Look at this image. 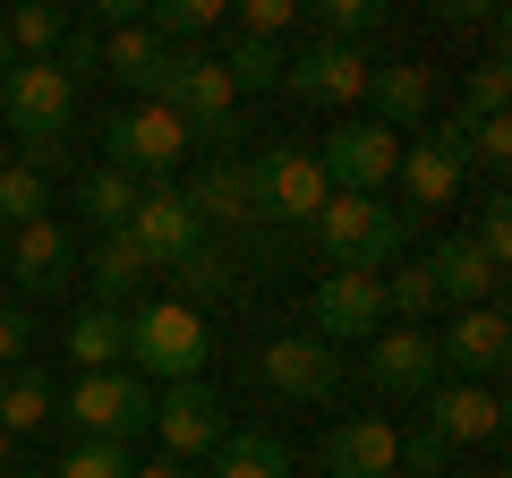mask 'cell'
<instances>
[{"label": "cell", "mask_w": 512, "mask_h": 478, "mask_svg": "<svg viewBox=\"0 0 512 478\" xmlns=\"http://www.w3.org/2000/svg\"><path fill=\"white\" fill-rule=\"evenodd\" d=\"M316 248L333 274H384L410 257V214L384 197H325L316 205Z\"/></svg>", "instance_id": "cell-1"}, {"label": "cell", "mask_w": 512, "mask_h": 478, "mask_svg": "<svg viewBox=\"0 0 512 478\" xmlns=\"http://www.w3.org/2000/svg\"><path fill=\"white\" fill-rule=\"evenodd\" d=\"M60 419H69L86 444H128V436L154 427V393L128 368H103V376H77V385L60 393Z\"/></svg>", "instance_id": "cell-2"}, {"label": "cell", "mask_w": 512, "mask_h": 478, "mask_svg": "<svg viewBox=\"0 0 512 478\" xmlns=\"http://www.w3.org/2000/svg\"><path fill=\"white\" fill-rule=\"evenodd\" d=\"M103 163L128 171V180H171L188 163V120L163 103H137V111H111L103 120Z\"/></svg>", "instance_id": "cell-3"}, {"label": "cell", "mask_w": 512, "mask_h": 478, "mask_svg": "<svg viewBox=\"0 0 512 478\" xmlns=\"http://www.w3.org/2000/svg\"><path fill=\"white\" fill-rule=\"evenodd\" d=\"M205 316L180 308V299H146V308H128V359L146 376H171V385H188V376L205 368Z\"/></svg>", "instance_id": "cell-4"}, {"label": "cell", "mask_w": 512, "mask_h": 478, "mask_svg": "<svg viewBox=\"0 0 512 478\" xmlns=\"http://www.w3.org/2000/svg\"><path fill=\"white\" fill-rule=\"evenodd\" d=\"M0 120L18 129V146H69L77 86L52 69V60H18V69L0 77Z\"/></svg>", "instance_id": "cell-5"}, {"label": "cell", "mask_w": 512, "mask_h": 478, "mask_svg": "<svg viewBox=\"0 0 512 478\" xmlns=\"http://www.w3.org/2000/svg\"><path fill=\"white\" fill-rule=\"evenodd\" d=\"M239 171H248V214L274 222V231L316 222V205H325V171H316V154H299V146H265Z\"/></svg>", "instance_id": "cell-6"}, {"label": "cell", "mask_w": 512, "mask_h": 478, "mask_svg": "<svg viewBox=\"0 0 512 478\" xmlns=\"http://www.w3.org/2000/svg\"><path fill=\"white\" fill-rule=\"evenodd\" d=\"M248 376L282 402H325V393H342V350L316 333H274V342H256Z\"/></svg>", "instance_id": "cell-7"}, {"label": "cell", "mask_w": 512, "mask_h": 478, "mask_svg": "<svg viewBox=\"0 0 512 478\" xmlns=\"http://www.w3.org/2000/svg\"><path fill=\"white\" fill-rule=\"evenodd\" d=\"M393 163H402V137L376 129V120H342V129L325 137V154H316V171H325V197H384Z\"/></svg>", "instance_id": "cell-8"}, {"label": "cell", "mask_w": 512, "mask_h": 478, "mask_svg": "<svg viewBox=\"0 0 512 478\" xmlns=\"http://www.w3.org/2000/svg\"><path fill=\"white\" fill-rule=\"evenodd\" d=\"M154 436H163V453H171V461L205 470V461L222 453V436H231V419H222V393L205 385V376H188V385L154 393Z\"/></svg>", "instance_id": "cell-9"}, {"label": "cell", "mask_w": 512, "mask_h": 478, "mask_svg": "<svg viewBox=\"0 0 512 478\" xmlns=\"http://www.w3.org/2000/svg\"><path fill=\"white\" fill-rule=\"evenodd\" d=\"M461 171H470V129H461V120H436L427 137H410V146H402L393 180H402L410 205H453L461 197Z\"/></svg>", "instance_id": "cell-10"}, {"label": "cell", "mask_w": 512, "mask_h": 478, "mask_svg": "<svg viewBox=\"0 0 512 478\" xmlns=\"http://www.w3.org/2000/svg\"><path fill=\"white\" fill-rule=\"evenodd\" d=\"M308 316H316V342H376L393 316H384V274H325L316 282V299H308Z\"/></svg>", "instance_id": "cell-11"}, {"label": "cell", "mask_w": 512, "mask_h": 478, "mask_svg": "<svg viewBox=\"0 0 512 478\" xmlns=\"http://www.w3.org/2000/svg\"><path fill=\"white\" fill-rule=\"evenodd\" d=\"M128 239H137V257H146L154 274H171V265L205 239V222L188 214V197L171 180H146V188H137V214H128Z\"/></svg>", "instance_id": "cell-12"}, {"label": "cell", "mask_w": 512, "mask_h": 478, "mask_svg": "<svg viewBox=\"0 0 512 478\" xmlns=\"http://www.w3.org/2000/svg\"><path fill=\"white\" fill-rule=\"evenodd\" d=\"M436 359L453 368V385H487V376H504V359H512L504 308H461L453 325L436 333Z\"/></svg>", "instance_id": "cell-13"}, {"label": "cell", "mask_w": 512, "mask_h": 478, "mask_svg": "<svg viewBox=\"0 0 512 478\" xmlns=\"http://www.w3.org/2000/svg\"><path fill=\"white\" fill-rule=\"evenodd\" d=\"M282 94H299V103H359L367 94V52L359 43H308L299 60H282Z\"/></svg>", "instance_id": "cell-14"}, {"label": "cell", "mask_w": 512, "mask_h": 478, "mask_svg": "<svg viewBox=\"0 0 512 478\" xmlns=\"http://www.w3.org/2000/svg\"><path fill=\"white\" fill-rule=\"evenodd\" d=\"M367 385H376V393H436L444 385L436 333H427V325H393L384 342H367Z\"/></svg>", "instance_id": "cell-15"}, {"label": "cell", "mask_w": 512, "mask_h": 478, "mask_svg": "<svg viewBox=\"0 0 512 478\" xmlns=\"http://www.w3.org/2000/svg\"><path fill=\"white\" fill-rule=\"evenodd\" d=\"M9 274H18V291H26V299L69 291V282H77V239L60 231L52 214L26 222V231H9Z\"/></svg>", "instance_id": "cell-16"}, {"label": "cell", "mask_w": 512, "mask_h": 478, "mask_svg": "<svg viewBox=\"0 0 512 478\" xmlns=\"http://www.w3.org/2000/svg\"><path fill=\"white\" fill-rule=\"evenodd\" d=\"M427 282H436V299H444V308H495V291H504V274H495V265L487 257H478V248H470V231H453V239H436V248H427Z\"/></svg>", "instance_id": "cell-17"}, {"label": "cell", "mask_w": 512, "mask_h": 478, "mask_svg": "<svg viewBox=\"0 0 512 478\" xmlns=\"http://www.w3.org/2000/svg\"><path fill=\"white\" fill-rule=\"evenodd\" d=\"M427 436H444V453H453V444H495L504 436L495 385H436L427 393Z\"/></svg>", "instance_id": "cell-18"}, {"label": "cell", "mask_w": 512, "mask_h": 478, "mask_svg": "<svg viewBox=\"0 0 512 478\" xmlns=\"http://www.w3.org/2000/svg\"><path fill=\"white\" fill-rule=\"evenodd\" d=\"M402 470V427L393 419H342L325 436V478H393Z\"/></svg>", "instance_id": "cell-19"}, {"label": "cell", "mask_w": 512, "mask_h": 478, "mask_svg": "<svg viewBox=\"0 0 512 478\" xmlns=\"http://www.w3.org/2000/svg\"><path fill=\"white\" fill-rule=\"evenodd\" d=\"M180 197H188V214L205 222V239H214V231H248V222H256V214H248V171H239L231 154H214Z\"/></svg>", "instance_id": "cell-20"}, {"label": "cell", "mask_w": 512, "mask_h": 478, "mask_svg": "<svg viewBox=\"0 0 512 478\" xmlns=\"http://www.w3.org/2000/svg\"><path fill=\"white\" fill-rule=\"evenodd\" d=\"M367 103H376V129H419L427 103H436V77L419 69V60H393V69H367Z\"/></svg>", "instance_id": "cell-21"}, {"label": "cell", "mask_w": 512, "mask_h": 478, "mask_svg": "<svg viewBox=\"0 0 512 478\" xmlns=\"http://www.w3.org/2000/svg\"><path fill=\"white\" fill-rule=\"evenodd\" d=\"M146 282H154V265L137 257V239H128V231H103V239H94V257H86V291H94V308H128Z\"/></svg>", "instance_id": "cell-22"}, {"label": "cell", "mask_w": 512, "mask_h": 478, "mask_svg": "<svg viewBox=\"0 0 512 478\" xmlns=\"http://www.w3.org/2000/svg\"><path fill=\"white\" fill-rule=\"evenodd\" d=\"M60 350L77 359V376H103L128 359V308H77L69 333H60Z\"/></svg>", "instance_id": "cell-23"}, {"label": "cell", "mask_w": 512, "mask_h": 478, "mask_svg": "<svg viewBox=\"0 0 512 478\" xmlns=\"http://www.w3.org/2000/svg\"><path fill=\"white\" fill-rule=\"evenodd\" d=\"M205 478H291V444L265 436V427H231L222 453L205 461Z\"/></svg>", "instance_id": "cell-24"}, {"label": "cell", "mask_w": 512, "mask_h": 478, "mask_svg": "<svg viewBox=\"0 0 512 478\" xmlns=\"http://www.w3.org/2000/svg\"><path fill=\"white\" fill-rule=\"evenodd\" d=\"M171 282H180V308H205V299H231L239 282V257L222 248V239H197L180 265H171Z\"/></svg>", "instance_id": "cell-25"}, {"label": "cell", "mask_w": 512, "mask_h": 478, "mask_svg": "<svg viewBox=\"0 0 512 478\" xmlns=\"http://www.w3.org/2000/svg\"><path fill=\"white\" fill-rule=\"evenodd\" d=\"M137 26H146L163 52H197V43L222 26V9L214 0H154V9H137Z\"/></svg>", "instance_id": "cell-26"}, {"label": "cell", "mask_w": 512, "mask_h": 478, "mask_svg": "<svg viewBox=\"0 0 512 478\" xmlns=\"http://www.w3.org/2000/svg\"><path fill=\"white\" fill-rule=\"evenodd\" d=\"M60 410L52 376L43 368H0V436H18V427H43Z\"/></svg>", "instance_id": "cell-27"}, {"label": "cell", "mask_w": 512, "mask_h": 478, "mask_svg": "<svg viewBox=\"0 0 512 478\" xmlns=\"http://www.w3.org/2000/svg\"><path fill=\"white\" fill-rule=\"evenodd\" d=\"M103 77H120V86H137V94H154V69H163V43L146 35V26H111L103 35V60H94Z\"/></svg>", "instance_id": "cell-28"}, {"label": "cell", "mask_w": 512, "mask_h": 478, "mask_svg": "<svg viewBox=\"0 0 512 478\" xmlns=\"http://www.w3.org/2000/svg\"><path fill=\"white\" fill-rule=\"evenodd\" d=\"M137 188L146 180H128V171H86V180H77V214L94 222V231H128V214H137Z\"/></svg>", "instance_id": "cell-29"}, {"label": "cell", "mask_w": 512, "mask_h": 478, "mask_svg": "<svg viewBox=\"0 0 512 478\" xmlns=\"http://www.w3.org/2000/svg\"><path fill=\"white\" fill-rule=\"evenodd\" d=\"M9 52H26V60H52L60 43H69V9H43V0H26V9H9Z\"/></svg>", "instance_id": "cell-30"}, {"label": "cell", "mask_w": 512, "mask_h": 478, "mask_svg": "<svg viewBox=\"0 0 512 478\" xmlns=\"http://www.w3.org/2000/svg\"><path fill=\"white\" fill-rule=\"evenodd\" d=\"M436 308H444V299H436V282H427L419 257H402L393 274H384V316H393V325H427Z\"/></svg>", "instance_id": "cell-31"}, {"label": "cell", "mask_w": 512, "mask_h": 478, "mask_svg": "<svg viewBox=\"0 0 512 478\" xmlns=\"http://www.w3.org/2000/svg\"><path fill=\"white\" fill-rule=\"evenodd\" d=\"M299 18L316 26V43H359L384 26V0H316V9H299Z\"/></svg>", "instance_id": "cell-32"}, {"label": "cell", "mask_w": 512, "mask_h": 478, "mask_svg": "<svg viewBox=\"0 0 512 478\" xmlns=\"http://www.w3.org/2000/svg\"><path fill=\"white\" fill-rule=\"evenodd\" d=\"M214 60H222V77H231V94H274L282 86V52H274V43H248V35H239L231 52H214Z\"/></svg>", "instance_id": "cell-33"}, {"label": "cell", "mask_w": 512, "mask_h": 478, "mask_svg": "<svg viewBox=\"0 0 512 478\" xmlns=\"http://www.w3.org/2000/svg\"><path fill=\"white\" fill-rule=\"evenodd\" d=\"M43 205H52V180L43 171H0V231H26V222H43Z\"/></svg>", "instance_id": "cell-34"}, {"label": "cell", "mask_w": 512, "mask_h": 478, "mask_svg": "<svg viewBox=\"0 0 512 478\" xmlns=\"http://www.w3.org/2000/svg\"><path fill=\"white\" fill-rule=\"evenodd\" d=\"M52 478H137V461H128V444H86V436H77L69 453H60Z\"/></svg>", "instance_id": "cell-35"}, {"label": "cell", "mask_w": 512, "mask_h": 478, "mask_svg": "<svg viewBox=\"0 0 512 478\" xmlns=\"http://www.w3.org/2000/svg\"><path fill=\"white\" fill-rule=\"evenodd\" d=\"M504 94H512V77H504V60H487V69L470 77V94H461V129H487V120H504Z\"/></svg>", "instance_id": "cell-36"}, {"label": "cell", "mask_w": 512, "mask_h": 478, "mask_svg": "<svg viewBox=\"0 0 512 478\" xmlns=\"http://www.w3.org/2000/svg\"><path fill=\"white\" fill-rule=\"evenodd\" d=\"M299 26V0H248V9H239V35L248 43H274V35H291Z\"/></svg>", "instance_id": "cell-37"}, {"label": "cell", "mask_w": 512, "mask_h": 478, "mask_svg": "<svg viewBox=\"0 0 512 478\" xmlns=\"http://www.w3.org/2000/svg\"><path fill=\"white\" fill-rule=\"evenodd\" d=\"M470 248H478V257L495 265V274H504V257H512V214H504V197H495L487 214H478V231H470Z\"/></svg>", "instance_id": "cell-38"}, {"label": "cell", "mask_w": 512, "mask_h": 478, "mask_svg": "<svg viewBox=\"0 0 512 478\" xmlns=\"http://www.w3.org/2000/svg\"><path fill=\"white\" fill-rule=\"evenodd\" d=\"M26 342H35V316L0 299V368H18V350H26Z\"/></svg>", "instance_id": "cell-39"}, {"label": "cell", "mask_w": 512, "mask_h": 478, "mask_svg": "<svg viewBox=\"0 0 512 478\" xmlns=\"http://www.w3.org/2000/svg\"><path fill=\"white\" fill-rule=\"evenodd\" d=\"M444 461H453V453H444V436H427V427H410V436H402V470H427V478H436Z\"/></svg>", "instance_id": "cell-40"}, {"label": "cell", "mask_w": 512, "mask_h": 478, "mask_svg": "<svg viewBox=\"0 0 512 478\" xmlns=\"http://www.w3.org/2000/svg\"><path fill=\"white\" fill-rule=\"evenodd\" d=\"M137 478H205V470H188V461H171V453H163V461H146Z\"/></svg>", "instance_id": "cell-41"}, {"label": "cell", "mask_w": 512, "mask_h": 478, "mask_svg": "<svg viewBox=\"0 0 512 478\" xmlns=\"http://www.w3.org/2000/svg\"><path fill=\"white\" fill-rule=\"evenodd\" d=\"M9 69H18V52H9V26H0V77H9Z\"/></svg>", "instance_id": "cell-42"}, {"label": "cell", "mask_w": 512, "mask_h": 478, "mask_svg": "<svg viewBox=\"0 0 512 478\" xmlns=\"http://www.w3.org/2000/svg\"><path fill=\"white\" fill-rule=\"evenodd\" d=\"M0 478H9V436H0Z\"/></svg>", "instance_id": "cell-43"}, {"label": "cell", "mask_w": 512, "mask_h": 478, "mask_svg": "<svg viewBox=\"0 0 512 478\" xmlns=\"http://www.w3.org/2000/svg\"><path fill=\"white\" fill-rule=\"evenodd\" d=\"M9 478H52V470H9Z\"/></svg>", "instance_id": "cell-44"}, {"label": "cell", "mask_w": 512, "mask_h": 478, "mask_svg": "<svg viewBox=\"0 0 512 478\" xmlns=\"http://www.w3.org/2000/svg\"><path fill=\"white\" fill-rule=\"evenodd\" d=\"M0 265H9V231H0Z\"/></svg>", "instance_id": "cell-45"}]
</instances>
